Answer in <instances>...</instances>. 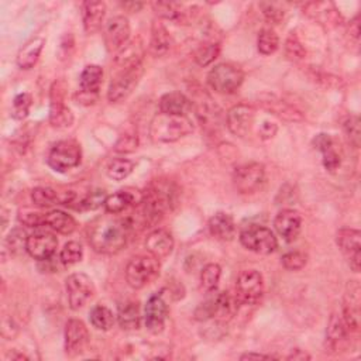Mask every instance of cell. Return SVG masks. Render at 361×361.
Masks as SVG:
<instances>
[{
	"label": "cell",
	"mask_w": 361,
	"mask_h": 361,
	"mask_svg": "<svg viewBox=\"0 0 361 361\" xmlns=\"http://www.w3.org/2000/svg\"><path fill=\"white\" fill-rule=\"evenodd\" d=\"M134 230L133 217H120L119 215H106L98 217L89 225L88 240L96 253L118 254L127 245Z\"/></svg>",
	"instance_id": "1"
},
{
	"label": "cell",
	"mask_w": 361,
	"mask_h": 361,
	"mask_svg": "<svg viewBox=\"0 0 361 361\" xmlns=\"http://www.w3.org/2000/svg\"><path fill=\"white\" fill-rule=\"evenodd\" d=\"M177 202V192L170 182L155 181L143 192L142 201V219L149 228L158 223L162 216L173 209Z\"/></svg>",
	"instance_id": "2"
},
{
	"label": "cell",
	"mask_w": 361,
	"mask_h": 361,
	"mask_svg": "<svg viewBox=\"0 0 361 361\" xmlns=\"http://www.w3.org/2000/svg\"><path fill=\"white\" fill-rule=\"evenodd\" d=\"M193 122L186 115H164L154 118L150 135L155 143H174L193 131Z\"/></svg>",
	"instance_id": "3"
},
{
	"label": "cell",
	"mask_w": 361,
	"mask_h": 361,
	"mask_svg": "<svg viewBox=\"0 0 361 361\" xmlns=\"http://www.w3.org/2000/svg\"><path fill=\"white\" fill-rule=\"evenodd\" d=\"M160 274V261L149 254L133 257L126 267V281L133 289H142L151 284Z\"/></svg>",
	"instance_id": "4"
},
{
	"label": "cell",
	"mask_w": 361,
	"mask_h": 361,
	"mask_svg": "<svg viewBox=\"0 0 361 361\" xmlns=\"http://www.w3.org/2000/svg\"><path fill=\"white\" fill-rule=\"evenodd\" d=\"M239 299L233 298L229 292H219L213 298L201 303L195 312V318L201 322L215 319L216 322L225 323L236 312V305Z\"/></svg>",
	"instance_id": "5"
},
{
	"label": "cell",
	"mask_w": 361,
	"mask_h": 361,
	"mask_svg": "<svg viewBox=\"0 0 361 361\" xmlns=\"http://www.w3.org/2000/svg\"><path fill=\"white\" fill-rule=\"evenodd\" d=\"M82 150L75 140H61L55 143L47 157V162L54 171L67 173L80 164Z\"/></svg>",
	"instance_id": "6"
},
{
	"label": "cell",
	"mask_w": 361,
	"mask_h": 361,
	"mask_svg": "<svg viewBox=\"0 0 361 361\" xmlns=\"http://www.w3.org/2000/svg\"><path fill=\"white\" fill-rule=\"evenodd\" d=\"M244 80L243 71L233 64H219L208 75L209 87L221 95L234 94Z\"/></svg>",
	"instance_id": "7"
},
{
	"label": "cell",
	"mask_w": 361,
	"mask_h": 361,
	"mask_svg": "<svg viewBox=\"0 0 361 361\" xmlns=\"http://www.w3.org/2000/svg\"><path fill=\"white\" fill-rule=\"evenodd\" d=\"M143 74H144L143 64L120 69L116 74V76L112 78V82H110L107 99L112 103H118L129 98V95L137 87V83L140 82Z\"/></svg>",
	"instance_id": "8"
},
{
	"label": "cell",
	"mask_w": 361,
	"mask_h": 361,
	"mask_svg": "<svg viewBox=\"0 0 361 361\" xmlns=\"http://www.w3.org/2000/svg\"><path fill=\"white\" fill-rule=\"evenodd\" d=\"M240 243L250 252L261 256H268L274 253L278 241L274 233L263 226H250L240 233Z\"/></svg>",
	"instance_id": "9"
},
{
	"label": "cell",
	"mask_w": 361,
	"mask_h": 361,
	"mask_svg": "<svg viewBox=\"0 0 361 361\" xmlns=\"http://www.w3.org/2000/svg\"><path fill=\"white\" fill-rule=\"evenodd\" d=\"M68 302L72 311H79L95 295V285L87 274L75 272L65 281Z\"/></svg>",
	"instance_id": "10"
},
{
	"label": "cell",
	"mask_w": 361,
	"mask_h": 361,
	"mask_svg": "<svg viewBox=\"0 0 361 361\" xmlns=\"http://www.w3.org/2000/svg\"><path fill=\"white\" fill-rule=\"evenodd\" d=\"M265 182V170L264 165L260 162H250L240 165L233 174L234 188L247 195V193H254Z\"/></svg>",
	"instance_id": "11"
},
{
	"label": "cell",
	"mask_w": 361,
	"mask_h": 361,
	"mask_svg": "<svg viewBox=\"0 0 361 361\" xmlns=\"http://www.w3.org/2000/svg\"><path fill=\"white\" fill-rule=\"evenodd\" d=\"M236 289L239 302L244 305H256L264 294L263 275L256 270L241 271L237 278Z\"/></svg>",
	"instance_id": "12"
},
{
	"label": "cell",
	"mask_w": 361,
	"mask_h": 361,
	"mask_svg": "<svg viewBox=\"0 0 361 361\" xmlns=\"http://www.w3.org/2000/svg\"><path fill=\"white\" fill-rule=\"evenodd\" d=\"M65 85L64 82H55L51 88L50 123L55 129H67L74 123L71 109L64 103Z\"/></svg>",
	"instance_id": "13"
},
{
	"label": "cell",
	"mask_w": 361,
	"mask_h": 361,
	"mask_svg": "<svg viewBox=\"0 0 361 361\" xmlns=\"http://www.w3.org/2000/svg\"><path fill=\"white\" fill-rule=\"evenodd\" d=\"M336 243L354 272L361 268V233L360 230L343 228L338 232Z\"/></svg>",
	"instance_id": "14"
},
{
	"label": "cell",
	"mask_w": 361,
	"mask_h": 361,
	"mask_svg": "<svg viewBox=\"0 0 361 361\" xmlns=\"http://www.w3.org/2000/svg\"><path fill=\"white\" fill-rule=\"evenodd\" d=\"M89 331L82 320L71 319L65 326V353L68 357H76L89 346Z\"/></svg>",
	"instance_id": "15"
},
{
	"label": "cell",
	"mask_w": 361,
	"mask_h": 361,
	"mask_svg": "<svg viewBox=\"0 0 361 361\" xmlns=\"http://www.w3.org/2000/svg\"><path fill=\"white\" fill-rule=\"evenodd\" d=\"M166 316H168V305L164 300L162 294L151 295L144 308V323L147 330L158 335L165 327Z\"/></svg>",
	"instance_id": "16"
},
{
	"label": "cell",
	"mask_w": 361,
	"mask_h": 361,
	"mask_svg": "<svg viewBox=\"0 0 361 361\" xmlns=\"http://www.w3.org/2000/svg\"><path fill=\"white\" fill-rule=\"evenodd\" d=\"M130 37V24L129 20L123 16H116L110 19L103 32L105 45L110 52H118Z\"/></svg>",
	"instance_id": "17"
},
{
	"label": "cell",
	"mask_w": 361,
	"mask_h": 361,
	"mask_svg": "<svg viewBox=\"0 0 361 361\" xmlns=\"http://www.w3.org/2000/svg\"><path fill=\"white\" fill-rule=\"evenodd\" d=\"M254 118H256V110L253 106L245 103L236 105L228 113V127L234 135L243 138L250 133V130H252Z\"/></svg>",
	"instance_id": "18"
},
{
	"label": "cell",
	"mask_w": 361,
	"mask_h": 361,
	"mask_svg": "<svg viewBox=\"0 0 361 361\" xmlns=\"http://www.w3.org/2000/svg\"><path fill=\"white\" fill-rule=\"evenodd\" d=\"M58 247V240L52 233L40 232L29 236L27 241V253L39 261L50 260Z\"/></svg>",
	"instance_id": "19"
},
{
	"label": "cell",
	"mask_w": 361,
	"mask_h": 361,
	"mask_svg": "<svg viewBox=\"0 0 361 361\" xmlns=\"http://www.w3.org/2000/svg\"><path fill=\"white\" fill-rule=\"evenodd\" d=\"M143 201V192L127 188L122 189L113 195H109L105 201V210L110 215H122L130 206L140 205Z\"/></svg>",
	"instance_id": "20"
},
{
	"label": "cell",
	"mask_w": 361,
	"mask_h": 361,
	"mask_svg": "<svg viewBox=\"0 0 361 361\" xmlns=\"http://www.w3.org/2000/svg\"><path fill=\"white\" fill-rule=\"evenodd\" d=\"M343 320L349 333H357L360 329V287L351 281L343 305Z\"/></svg>",
	"instance_id": "21"
},
{
	"label": "cell",
	"mask_w": 361,
	"mask_h": 361,
	"mask_svg": "<svg viewBox=\"0 0 361 361\" xmlns=\"http://www.w3.org/2000/svg\"><path fill=\"white\" fill-rule=\"evenodd\" d=\"M274 226L285 241H294L300 233L302 217L294 209H284L275 216Z\"/></svg>",
	"instance_id": "22"
},
{
	"label": "cell",
	"mask_w": 361,
	"mask_h": 361,
	"mask_svg": "<svg viewBox=\"0 0 361 361\" xmlns=\"http://www.w3.org/2000/svg\"><path fill=\"white\" fill-rule=\"evenodd\" d=\"M146 248L151 256L157 257L158 260L165 259L173 253L174 239L170 232H166L164 229H157L147 236Z\"/></svg>",
	"instance_id": "23"
},
{
	"label": "cell",
	"mask_w": 361,
	"mask_h": 361,
	"mask_svg": "<svg viewBox=\"0 0 361 361\" xmlns=\"http://www.w3.org/2000/svg\"><path fill=\"white\" fill-rule=\"evenodd\" d=\"M106 14L103 2H85L82 5V21L87 34H95L102 29Z\"/></svg>",
	"instance_id": "24"
},
{
	"label": "cell",
	"mask_w": 361,
	"mask_h": 361,
	"mask_svg": "<svg viewBox=\"0 0 361 361\" xmlns=\"http://www.w3.org/2000/svg\"><path fill=\"white\" fill-rule=\"evenodd\" d=\"M210 234L220 241H230L236 236V225L230 215L219 212L209 220Z\"/></svg>",
	"instance_id": "25"
},
{
	"label": "cell",
	"mask_w": 361,
	"mask_h": 361,
	"mask_svg": "<svg viewBox=\"0 0 361 361\" xmlns=\"http://www.w3.org/2000/svg\"><path fill=\"white\" fill-rule=\"evenodd\" d=\"M349 330L344 325L343 316L333 314L327 326L326 331V343L331 350H342L343 346L347 343Z\"/></svg>",
	"instance_id": "26"
},
{
	"label": "cell",
	"mask_w": 361,
	"mask_h": 361,
	"mask_svg": "<svg viewBox=\"0 0 361 361\" xmlns=\"http://www.w3.org/2000/svg\"><path fill=\"white\" fill-rule=\"evenodd\" d=\"M143 55H144V48L140 41H127L119 51L115 58L116 67L119 69L123 68H130L138 64H143Z\"/></svg>",
	"instance_id": "27"
},
{
	"label": "cell",
	"mask_w": 361,
	"mask_h": 361,
	"mask_svg": "<svg viewBox=\"0 0 361 361\" xmlns=\"http://www.w3.org/2000/svg\"><path fill=\"white\" fill-rule=\"evenodd\" d=\"M45 40L43 37H34L29 43H25L17 54V65L21 69L33 68L41 55Z\"/></svg>",
	"instance_id": "28"
},
{
	"label": "cell",
	"mask_w": 361,
	"mask_h": 361,
	"mask_svg": "<svg viewBox=\"0 0 361 361\" xmlns=\"http://www.w3.org/2000/svg\"><path fill=\"white\" fill-rule=\"evenodd\" d=\"M118 320L123 330H137L142 323L140 305L135 300H126L119 305Z\"/></svg>",
	"instance_id": "29"
},
{
	"label": "cell",
	"mask_w": 361,
	"mask_h": 361,
	"mask_svg": "<svg viewBox=\"0 0 361 361\" xmlns=\"http://www.w3.org/2000/svg\"><path fill=\"white\" fill-rule=\"evenodd\" d=\"M190 100L181 92L165 94L160 99V112L164 115H186Z\"/></svg>",
	"instance_id": "30"
},
{
	"label": "cell",
	"mask_w": 361,
	"mask_h": 361,
	"mask_svg": "<svg viewBox=\"0 0 361 361\" xmlns=\"http://www.w3.org/2000/svg\"><path fill=\"white\" fill-rule=\"evenodd\" d=\"M44 225H48L52 230L61 234H72L76 230L75 219L63 210H52L45 213Z\"/></svg>",
	"instance_id": "31"
},
{
	"label": "cell",
	"mask_w": 361,
	"mask_h": 361,
	"mask_svg": "<svg viewBox=\"0 0 361 361\" xmlns=\"http://www.w3.org/2000/svg\"><path fill=\"white\" fill-rule=\"evenodd\" d=\"M171 48V37L168 30L165 27L155 21L151 29V41H150V51L155 57H161L165 55Z\"/></svg>",
	"instance_id": "32"
},
{
	"label": "cell",
	"mask_w": 361,
	"mask_h": 361,
	"mask_svg": "<svg viewBox=\"0 0 361 361\" xmlns=\"http://www.w3.org/2000/svg\"><path fill=\"white\" fill-rule=\"evenodd\" d=\"M102 79H103V69L99 65H88L82 71L79 78L80 91L89 94H99Z\"/></svg>",
	"instance_id": "33"
},
{
	"label": "cell",
	"mask_w": 361,
	"mask_h": 361,
	"mask_svg": "<svg viewBox=\"0 0 361 361\" xmlns=\"http://www.w3.org/2000/svg\"><path fill=\"white\" fill-rule=\"evenodd\" d=\"M89 319L94 327H96L98 330H103V331L110 330L115 325L113 312L109 308H106L105 305H96V307H94L91 309Z\"/></svg>",
	"instance_id": "34"
},
{
	"label": "cell",
	"mask_w": 361,
	"mask_h": 361,
	"mask_svg": "<svg viewBox=\"0 0 361 361\" xmlns=\"http://www.w3.org/2000/svg\"><path fill=\"white\" fill-rule=\"evenodd\" d=\"M32 201L39 208H51L54 205L61 204L60 192L50 186H39L32 192Z\"/></svg>",
	"instance_id": "35"
},
{
	"label": "cell",
	"mask_w": 361,
	"mask_h": 361,
	"mask_svg": "<svg viewBox=\"0 0 361 361\" xmlns=\"http://www.w3.org/2000/svg\"><path fill=\"white\" fill-rule=\"evenodd\" d=\"M134 170V162L127 158L113 160L107 166V175L115 181L126 179Z\"/></svg>",
	"instance_id": "36"
},
{
	"label": "cell",
	"mask_w": 361,
	"mask_h": 361,
	"mask_svg": "<svg viewBox=\"0 0 361 361\" xmlns=\"http://www.w3.org/2000/svg\"><path fill=\"white\" fill-rule=\"evenodd\" d=\"M221 268L217 264H208L201 272V285L205 292H213L220 281Z\"/></svg>",
	"instance_id": "37"
},
{
	"label": "cell",
	"mask_w": 361,
	"mask_h": 361,
	"mask_svg": "<svg viewBox=\"0 0 361 361\" xmlns=\"http://www.w3.org/2000/svg\"><path fill=\"white\" fill-rule=\"evenodd\" d=\"M257 47L260 54L263 55H271L274 54L280 47V39L271 29H264L260 32L257 39Z\"/></svg>",
	"instance_id": "38"
},
{
	"label": "cell",
	"mask_w": 361,
	"mask_h": 361,
	"mask_svg": "<svg viewBox=\"0 0 361 361\" xmlns=\"http://www.w3.org/2000/svg\"><path fill=\"white\" fill-rule=\"evenodd\" d=\"M27 241H29L27 233L23 229L16 228L9 233V236L6 239V245L10 250L12 254L20 256L24 252H27Z\"/></svg>",
	"instance_id": "39"
},
{
	"label": "cell",
	"mask_w": 361,
	"mask_h": 361,
	"mask_svg": "<svg viewBox=\"0 0 361 361\" xmlns=\"http://www.w3.org/2000/svg\"><path fill=\"white\" fill-rule=\"evenodd\" d=\"M219 52H220V47L216 43L201 44L195 51V61L201 67H208L219 57Z\"/></svg>",
	"instance_id": "40"
},
{
	"label": "cell",
	"mask_w": 361,
	"mask_h": 361,
	"mask_svg": "<svg viewBox=\"0 0 361 361\" xmlns=\"http://www.w3.org/2000/svg\"><path fill=\"white\" fill-rule=\"evenodd\" d=\"M33 105V98L29 94H20L14 98L12 105V116L16 120H23L30 113V109Z\"/></svg>",
	"instance_id": "41"
},
{
	"label": "cell",
	"mask_w": 361,
	"mask_h": 361,
	"mask_svg": "<svg viewBox=\"0 0 361 361\" xmlns=\"http://www.w3.org/2000/svg\"><path fill=\"white\" fill-rule=\"evenodd\" d=\"M83 257V248L78 241H69L64 245V248L61 250V254H60V261L69 267L74 265L76 263H79Z\"/></svg>",
	"instance_id": "42"
},
{
	"label": "cell",
	"mask_w": 361,
	"mask_h": 361,
	"mask_svg": "<svg viewBox=\"0 0 361 361\" xmlns=\"http://www.w3.org/2000/svg\"><path fill=\"white\" fill-rule=\"evenodd\" d=\"M285 54H287V57L292 61H300L305 58V55H307L305 47L302 45V43L294 33H291V36L287 39Z\"/></svg>",
	"instance_id": "43"
},
{
	"label": "cell",
	"mask_w": 361,
	"mask_h": 361,
	"mask_svg": "<svg viewBox=\"0 0 361 361\" xmlns=\"http://www.w3.org/2000/svg\"><path fill=\"white\" fill-rule=\"evenodd\" d=\"M157 14L166 20H178L182 16V6L178 3H154Z\"/></svg>",
	"instance_id": "44"
},
{
	"label": "cell",
	"mask_w": 361,
	"mask_h": 361,
	"mask_svg": "<svg viewBox=\"0 0 361 361\" xmlns=\"http://www.w3.org/2000/svg\"><path fill=\"white\" fill-rule=\"evenodd\" d=\"M344 133L349 137L350 143L358 149L360 147V137H361V130H360V119L358 116H350L344 122Z\"/></svg>",
	"instance_id": "45"
},
{
	"label": "cell",
	"mask_w": 361,
	"mask_h": 361,
	"mask_svg": "<svg viewBox=\"0 0 361 361\" xmlns=\"http://www.w3.org/2000/svg\"><path fill=\"white\" fill-rule=\"evenodd\" d=\"M307 261H308V257L300 252H291L283 257V265L284 268L289 271L302 270L305 265H307Z\"/></svg>",
	"instance_id": "46"
},
{
	"label": "cell",
	"mask_w": 361,
	"mask_h": 361,
	"mask_svg": "<svg viewBox=\"0 0 361 361\" xmlns=\"http://www.w3.org/2000/svg\"><path fill=\"white\" fill-rule=\"evenodd\" d=\"M137 147H138L137 134H124L118 140L115 146V151L122 154H129V153H134Z\"/></svg>",
	"instance_id": "47"
},
{
	"label": "cell",
	"mask_w": 361,
	"mask_h": 361,
	"mask_svg": "<svg viewBox=\"0 0 361 361\" xmlns=\"http://www.w3.org/2000/svg\"><path fill=\"white\" fill-rule=\"evenodd\" d=\"M263 14L265 17L267 21L272 23V24H278L284 20V10H281L280 8H276L272 3H261L260 5Z\"/></svg>",
	"instance_id": "48"
},
{
	"label": "cell",
	"mask_w": 361,
	"mask_h": 361,
	"mask_svg": "<svg viewBox=\"0 0 361 361\" xmlns=\"http://www.w3.org/2000/svg\"><path fill=\"white\" fill-rule=\"evenodd\" d=\"M322 154H323L322 162H323L325 170L329 171V173H335V171L339 168V166H340V157H339V154L336 153V150L331 147V149L323 151Z\"/></svg>",
	"instance_id": "49"
},
{
	"label": "cell",
	"mask_w": 361,
	"mask_h": 361,
	"mask_svg": "<svg viewBox=\"0 0 361 361\" xmlns=\"http://www.w3.org/2000/svg\"><path fill=\"white\" fill-rule=\"evenodd\" d=\"M45 215L36 213V212H20L19 220L23 225L30 226V228H40L44 225Z\"/></svg>",
	"instance_id": "50"
},
{
	"label": "cell",
	"mask_w": 361,
	"mask_h": 361,
	"mask_svg": "<svg viewBox=\"0 0 361 361\" xmlns=\"http://www.w3.org/2000/svg\"><path fill=\"white\" fill-rule=\"evenodd\" d=\"M314 144L315 147L319 150V151H326L329 149L333 147V140H331V137L329 134H325V133H320L315 137V140H314Z\"/></svg>",
	"instance_id": "51"
},
{
	"label": "cell",
	"mask_w": 361,
	"mask_h": 361,
	"mask_svg": "<svg viewBox=\"0 0 361 361\" xmlns=\"http://www.w3.org/2000/svg\"><path fill=\"white\" fill-rule=\"evenodd\" d=\"M276 131H278V127H276V124L274 123H270V122H264L261 129H260V135L263 140H270V138H272Z\"/></svg>",
	"instance_id": "52"
},
{
	"label": "cell",
	"mask_w": 361,
	"mask_h": 361,
	"mask_svg": "<svg viewBox=\"0 0 361 361\" xmlns=\"http://www.w3.org/2000/svg\"><path fill=\"white\" fill-rule=\"evenodd\" d=\"M98 96H99V94H89V92L79 91V92L76 94V100H78V103H80V105L89 106V105H94V103L98 100Z\"/></svg>",
	"instance_id": "53"
},
{
	"label": "cell",
	"mask_w": 361,
	"mask_h": 361,
	"mask_svg": "<svg viewBox=\"0 0 361 361\" xmlns=\"http://www.w3.org/2000/svg\"><path fill=\"white\" fill-rule=\"evenodd\" d=\"M8 330L17 331V327H16V325L13 323V320H12V319H8V318L5 316V318H3V320H2V335H3V338L6 336Z\"/></svg>",
	"instance_id": "54"
},
{
	"label": "cell",
	"mask_w": 361,
	"mask_h": 361,
	"mask_svg": "<svg viewBox=\"0 0 361 361\" xmlns=\"http://www.w3.org/2000/svg\"><path fill=\"white\" fill-rule=\"evenodd\" d=\"M272 358L271 355H265V354H259V353H245L240 357V360H270Z\"/></svg>",
	"instance_id": "55"
},
{
	"label": "cell",
	"mask_w": 361,
	"mask_h": 361,
	"mask_svg": "<svg viewBox=\"0 0 361 361\" xmlns=\"http://www.w3.org/2000/svg\"><path fill=\"white\" fill-rule=\"evenodd\" d=\"M350 34L357 40L358 34H360V23H358V17H355L351 23H350Z\"/></svg>",
	"instance_id": "56"
},
{
	"label": "cell",
	"mask_w": 361,
	"mask_h": 361,
	"mask_svg": "<svg viewBox=\"0 0 361 361\" xmlns=\"http://www.w3.org/2000/svg\"><path fill=\"white\" fill-rule=\"evenodd\" d=\"M288 360H311V355L302 350H295L291 355H288Z\"/></svg>",
	"instance_id": "57"
},
{
	"label": "cell",
	"mask_w": 361,
	"mask_h": 361,
	"mask_svg": "<svg viewBox=\"0 0 361 361\" xmlns=\"http://www.w3.org/2000/svg\"><path fill=\"white\" fill-rule=\"evenodd\" d=\"M122 6H123L124 9L131 8L130 12H138V10H140V9L143 8V3H134V2H131V3H123Z\"/></svg>",
	"instance_id": "58"
},
{
	"label": "cell",
	"mask_w": 361,
	"mask_h": 361,
	"mask_svg": "<svg viewBox=\"0 0 361 361\" xmlns=\"http://www.w3.org/2000/svg\"><path fill=\"white\" fill-rule=\"evenodd\" d=\"M8 358H12V360H29V357H25L24 354H20L17 351H10L8 354Z\"/></svg>",
	"instance_id": "59"
}]
</instances>
